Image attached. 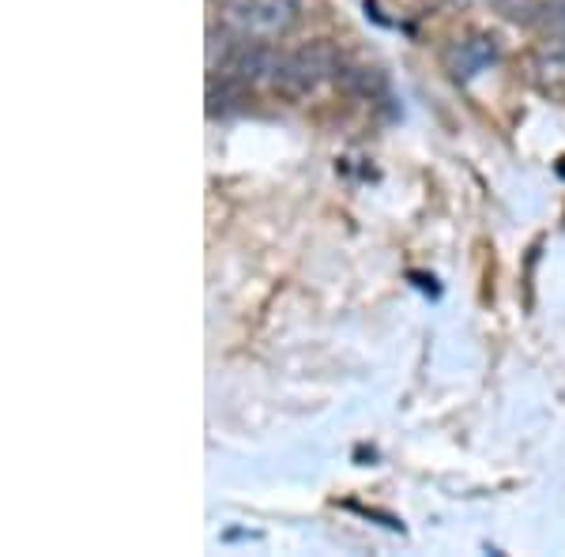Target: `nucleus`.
I'll return each instance as SVG.
<instances>
[{"label": "nucleus", "mask_w": 565, "mask_h": 557, "mask_svg": "<svg viewBox=\"0 0 565 557\" xmlns=\"http://www.w3.org/2000/svg\"><path fill=\"white\" fill-rule=\"evenodd\" d=\"M218 23L231 39L268 45L298 26V0H223Z\"/></svg>", "instance_id": "1"}, {"label": "nucleus", "mask_w": 565, "mask_h": 557, "mask_svg": "<svg viewBox=\"0 0 565 557\" xmlns=\"http://www.w3.org/2000/svg\"><path fill=\"white\" fill-rule=\"evenodd\" d=\"M332 72H340V57H335L332 45L313 42L302 45V50L287 53V57H276V72H271V84L282 95H306L317 84H324Z\"/></svg>", "instance_id": "2"}, {"label": "nucleus", "mask_w": 565, "mask_h": 557, "mask_svg": "<svg viewBox=\"0 0 565 557\" xmlns=\"http://www.w3.org/2000/svg\"><path fill=\"white\" fill-rule=\"evenodd\" d=\"M494 39H487V34H476V39H463L449 50V68L457 79H468L476 76L479 68H487L490 61H494Z\"/></svg>", "instance_id": "3"}, {"label": "nucleus", "mask_w": 565, "mask_h": 557, "mask_svg": "<svg viewBox=\"0 0 565 557\" xmlns=\"http://www.w3.org/2000/svg\"><path fill=\"white\" fill-rule=\"evenodd\" d=\"M554 0H494V8L509 23H543Z\"/></svg>", "instance_id": "4"}, {"label": "nucleus", "mask_w": 565, "mask_h": 557, "mask_svg": "<svg viewBox=\"0 0 565 557\" xmlns=\"http://www.w3.org/2000/svg\"><path fill=\"white\" fill-rule=\"evenodd\" d=\"M546 26H551L554 34H565V0H554L551 12H546Z\"/></svg>", "instance_id": "5"}]
</instances>
